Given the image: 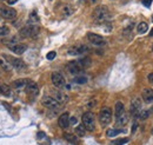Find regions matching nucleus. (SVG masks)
Listing matches in <instances>:
<instances>
[{
  "instance_id": "1",
  "label": "nucleus",
  "mask_w": 153,
  "mask_h": 145,
  "mask_svg": "<svg viewBox=\"0 0 153 145\" xmlns=\"http://www.w3.org/2000/svg\"><path fill=\"white\" fill-rule=\"evenodd\" d=\"M110 18V11L105 6H98L93 11V19L96 23H105Z\"/></svg>"
},
{
  "instance_id": "2",
  "label": "nucleus",
  "mask_w": 153,
  "mask_h": 145,
  "mask_svg": "<svg viewBox=\"0 0 153 145\" xmlns=\"http://www.w3.org/2000/svg\"><path fill=\"white\" fill-rule=\"evenodd\" d=\"M83 125L84 127L87 130V131H93L94 127H96V118H94V114L90 111L85 112L83 114Z\"/></svg>"
},
{
  "instance_id": "3",
  "label": "nucleus",
  "mask_w": 153,
  "mask_h": 145,
  "mask_svg": "<svg viewBox=\"0 0 153 145\" xmlns=\"http://www.w3.org/2000/svg\"><path fill=\"white\" fill-rule=\"evenodd\" d=\"M38 33H39V27L34 24H28L20 30V36L24 38H33L37 37Z\"/></svg>"
},
{
  "instance_id": "4",
  "label": "nucleus",
  "mask_w": 153,
  "mask_h": 145,
  "mask_svg": "<svg viewBox=\"0 0 153 145\" xmlns=\"http://www.w3.org/2000/svg\"><path fill=\"white\" fill-rule=\"evenodd\" d=\"M99 120H100V124L103 126H106L111 123L112 120V111L110 107H103L100 113H99Z\"/></svg>"
},
{
  "instance_id": "5",
  "label": "nucleus",
  "mask_w": 153,
  "mask_h": 145,
  "mask_svg": "<svg viewBox=\"0 0 153 145\" xmlns=\"http://www.w3.org/2000/svg\"><path fill=\"white\" fill-rule=\"evenodd\" d=\"M0 16H1L4 19L12 20L17 17V11L12 7H8V6H1L0 7Z\"/></svg>"
},
{
  "instance_id": "6",
  "label": "nucleus",
  "mask_w": 153,
  "mask_h": 145,
  "mask_svg": "<svg viewBox=\"0 0 153 145\" xmlns=\"http://www.w3.org/2000/svg\"><path fill=\"white\" fill-rule=\"evenodd\" d=\"M87 39H89V41H90L91 44H93V45H96V46H104V45L106 44L105 39H104L101 36L96 34V33H92V32L87 33Z\"/></svg>"
},
{
  "instance_id": "7",
  "label": "nucleus",
  "mask_w": 153,
  "mask_h": 145,
  "mask_svg": "<svg viewBox=\"0 0 153 145\" xmlns=\"http://www.w3.org/2000/svg\"><path fill=\"white\" fill-rule=\"evenodd\" d=\"M51 80H52V84L55 87H62V86H65V78H64V76L61 73H59V72H54V73H52Z\"/></svg>"
},
{
  "instance_id": "8",
  "label": "nucleus",
  "mask_w": 153,
  "mask_h": 145,
  "mask_svg": "<svg viewBox=\"0 0 153 145\" xmlns=\"http://www.w3.org/2000/svg\"><path fill=\"white\" fill-rule=\"evenodd\" d=\"M41 103H42L44 106H46V107H48V109H54V110H58L59 106H60V104H59L53 97H50V96L44 97L42 100H41Z\"/></svg>"
},
{
  "instance_id": "9",
  "label": "nucleus",
  "mask_w": 153,
  "mask_h": 145,
  "mask_svg": "<svg viewBox=\"0 0 153 145\" xmlns=\"http://www.w3.org/2000/svg\"><path fill=\"white\" fill-rule=\"evenodd\" d=\"M141 111V100L139 98H134L131 102V106H130V113L132 116H138L139 112Z\"/></svg>"
},
{
  "instance_id": "10",
  "label": "nucleus",
  "mask_w": 153,
  "mask_h": 145,
  "mask_svg": "<svg viewBox=\"0 0 153 145\" xmlns=\"http://www.w3.org/2000/svg\"><path fill=\"white\" fill-rule=\"evenodd\" d=\"M87 51H89V47L85 45H75L68 50V54L69 55H80Z\"/></svg>"
},
{
  "instance_id": "11",
  "label": "nucleus",
  "mask_w": 153,
  "mask_h": 145,
  "mask_svg": "<svg viewBox=\"0 0 153 145\" xmlns=\"http://www.w3.org/2000/svg\"><path fill=\"white\" fill-rule=\"evenodd\" d=\"M67 70L71 75H79L80 72L83 71V68L80 67L78 60H74V61H71L67 64Z\"/></svg>"
},
{
  "instance_id": "12",
  "label": "nucleus",
  "mask_w": 153,
  "mask_h": 145,
  "mask_svg": "<svg viewBox=\"0 0 153 145\" xmlns=\"http://www.w3.org/2000/svg\"><path fill=\"white\" fill-rule=\"evenodd\" d=\"M4 58L7 59V60H10V61H7V63H8L11 66H13V67H16V68H18V70H21V68L25 67V64H24V61H23L21 59L12 58V57H8V55H5Z\"/></svg>"
},
{
  "instance_id": "13",
  "label": "nucleus",
  "mask_w": 153,
  "mask_h": 145,
  "mask_svg": "<svg viewBox=\"0 0 153 145\" xmlns=\"http://www.w3.org/2000/svg\"><path fill=\"white\" fill-rule=\"evenodd\" d=\"M25 89H26V92H27L31 97H35V96L39 93V87H38V85H37L35 83L31 82V80H28L27 86H26Z\"/></svg>"
},
{
  "instance_id": "14",
  "label": "nucleus",
  "mask_w": 153,
  "mask_h": 145,
  "mask_svg": "<svg viewBox=\"0 0 153 145\" xmlns=\"http://www.w3.org/2000/svg\"><path fill=\"white\" fill-rule=\"evenodd\" d=\"M58 124H59V126H60L61 129H67V127H68V125H69V116H68L67 112L62 113V114L59 117Z\"/></svg>"
},
{
  "instance_id": "15",
  "label": "nucleus",
  "mask_w": 153,
  "mask_h": 145,
  "mask_svg": "<svg viewBox=\"0 0 153 145\" xmlns=\"http://www.w3.org/2000/svg\"><path fill=\"white\" fill-rule=\"evenodd\" d=\"M52 97L60 104V103H65V102H67V99H68V97L65 95V93H62V92H60V91H53L52 92Z\"/></svg>"
},
{
  "instance_id": "16",
  "label": "nucleus",
  "mask_w": 153,
  "mask_h": 145,
  "mask_svg": "<svg viewBox=\"0 0 153 145\" xmlns=\"http://www.w3.org/2000/svg\"><path fill=\"white\" fill-rule=\"evenodd\" d=\"M10 48H11L12 52H14L17 54H23L27 50V46L24 45V44H14V45L10 46Z\"/></svg>"
},
{
  "instance_id": "17",
  "label": "nucleus",
  "mask_w": 153,
  "mask_h": 145,
  "mask_svg": "<svg viewBox=\"0 0 153 145\" xmlns=\"http://www.w3.org/2000/svg\"><path fill=\"white\" fill-rule=\"evenodd\" d=\"M142 99L146 103H153V90L152 89H145L142 91Z\"/></svg>"
},
{
  "instance_id": "18",
  "label": "nucleus",
  "mask_w": 153,
  "mask_h": 145,
  "mask_svg": "<svg viewBox=\"0 0 153 145\" xmlns=\"http://www.w3.org/2000/svg\"><path fill=\"white\" fill-rule=\"evenodd\" d=\"M114 113H115V119L119 118L120 116H123L125 113V109H124V104L121 102H118L114 106Z\"/></svg>"
},
{
  "instance_id": "19",
  "label": "nucleus",
  "mask_w": 153,
  "mask_h": 145,
  "mask_svg": "<svg viewBox=\"0 0 153 145\" xmlns=\"http://www.w3.org/2000/svg\"><path fill=\"white\" fill-rule=\"evenodd\" d=\"M78 63H79L80 67H81L83 70H85V68H87V67L91 65V59H90L89 57H85V58H81L80 60H78Z\"/></svg>"
},
{
  "instance_id": "20",
  "label": "nucleus",
  "mask_w": 153,
  "mask_h": 145,
  "mask_svg": "<svg viewBox=\"0 0 153 145\" xmlns=\"http://www.w3.org/2000/svg\"><path fill=\"white\" fill-rule=\"evenodd\" d=\"M27 83H28V79H18L14 82V87L16 89H24L27 86Z\"/></svg>"
},
{
  "instance_id": "21",
  "label": "nucleus",
  "mask_w": 153,
  "mask_h": 145,
  "mask_svg": "<svg viewBox=\"0 0 153 145\" xmlns=\"http://www.w3.org/2000/svg\"><path fill=\"white\" fill-rule=\"evenodd\" d=\"M147 30H148V25H147V23H145V21L138 24V26H137V31H138V33H140V34L146 33Z\"/></svg>"
},
{
  "instance_id": "22",
  "label": "nucleus",
  "mask_w": 153,
  "mask_h": 145,
  "mask_svg": "<svg viewBox=\"0 0 153 145\" xmlns=\"http://www.w3.org/2000/svg\"><path fill=\"white\" fill-rule=\"evenodd\" d=\"M115 120H117V125H119V126L121 125V126H123V125H125V124L128 122V117H127V114H126V113H124L123 116H120V117H119V118H117Z\"/></svg>"
},
{
  "instance_id": "23",
  "label": "nucleus",
  "mask_w": 153,
  "mask_h": 145,
  "mask_svg": "<svg viewBox=\"0 0 153 145\" xmlns=\"http://www.w3.org/2000/svg\"><path fill=\"white\" fill-rule=\"evenodd\" d=\"M64 137H65V139L66 140H68L69 143H72V144H76L78 143V138H76L74 134H71V133H65L64 134Z\"/></svg>"
},
{
  "instance_id": "24",
  "label": "nucleus",
  "mask_w": 153,
  "mask_h": 145,
  "mask_svg": "<svg viewBox=\"0 0 153 145\" xmlns=\"http://www.w3.org/2000/svg\"><path fill=\"white\" fill-rule=\"evenodd\" d=\"M38 23H39V17H38L37 12H35V11H34V12H31V14H30V24L37 25Z\"/></svg>"
},
{
  "instance_id": "25",
  "label": "nucleus",
  "mask_w": 153,
  "mask_h": 145,
  "mask_svg": "<svg viewBox=\"0 0 153 145\" xmlns=\"http://www.w3.org/2000/svg\"><path fill=\"white\" fill-rule=\"evenodd\" d=\"M75 133L78 134L79 137H84L86 133V129L84 127V125H78L75 127Z\"/></svg>"
},
{
  "instance_id": "26",
  "label": "nucleus",
  "mask_w": 153,
  "mask_h": 145,
  "mask_svg": "<svg viewBox=\"0 0 153 145\" xmlns=\"http://www.w3.org/2000/svg\"><path fill=\"white\" fill-rule=\"evenodd\" d=\"M128 138H119V139H115V140H112L111 141V145H124L126 143H128Z\"/></svg>"
},
{
  "instance_id": "27",
  "label": "nucleus",
  "mask_w": 153,
  "mask_h": 145,
  "mask_svg": "<svg viewBox=\"0 0 153 145\" xmlns=\"http://www.w3.org/2000/svg\"><path fill=\"white\" fill-rule=\"evenodd\" d=\"M0 93L5 96H11V89L7 85H0Z\"/></svg>"
},
{
  "instance_id": "28",
  "label": "nucleus",
  "mask_w": 153,
  "mask_h": 145,
  "mask_svg": "<svg viewBox=\"0 0 153 145\" xmlns=\"http://www.w3.org/2000/svg\"><path fill=\"white\" fill-rule=\"evenodd\" d=\"M121 132H123V130H120V129H111L106 132V134H107V137H115L117 134H119Z\"/></svg>"
},
{
  "instance_id": "29",
  "label": "nucleus",
  "mask_w": 153,
  "mask_h": 145,
  "mask_svg": "<svg viewBox=\"0 0 153 145\" xmlns=\"http://www.w3.org/2000/svg\"><path fill=\"white\" fill-rule=\"evenodd\" d=\"M73 82H74L75 84H86V83H87V78L84 77V76H81V77H75V78L73 79Z\"/></svg>"
},
{
  "instance_id": "30",
  "label": "nucleus",
  "mask_w": 153,
  "mask_h": 145,
  "mask_svg": "<svg viewBox=\"0 0 153 145\" xmlns=\"http://www.w3.org/2000/svg\"><path fill=\"white\" fill-rule=\"evenodd\" d=\"M148 116H149V111H147V110H141V111L139 112V114H138V117H139L141 120H145L146 118H148Z\"/></svg>"
},
{
  "instance_id": "31",
  "label": "nucleus",
  "mask_w": 153,
  "mask_h": 145,
  "mask_svg": "<svg viewBox=\"0 0 153 145\" xmlns=\"http://www.w3.org/2000/svg\"><path fill=\"white\" fill-rule=\"evenodd\" d=\"M0 66H1L5 71H10V70H11V67H12V66H11L7 61H5V60H3V59H0Z\"/></svg>"
},
{
  "instance_id": "32",
  "label": "nucleus",
  "mask_w": 153,
  "mask_h": 145,
  "mask_svg": "<svg viewBox=\"0 0 153 145\" xmlns=\"http://www.w3.org/2000/svg\"><path fill=\"white\" fill-rule=\"evenodd\" d=\"M8 33H10V30L7 27H5V26L0 27V37H6V36H8Z\"/></svg>"
},
{
  "instance_id": "33",
  "label": "nucleus",
  "mask_w": 153,
  "mask_h": 145,
  "mask_svg": "<svg viewBox=\"0 0 153 145\" xmlns=\"http://www.w3.org/2000/svg\"><path fill=\"white\" fill-rule=\"evenodd\" d=\"M62 13H64V16H66V17L71 16V14H72V10H71V7H69V6H65L64 10H62Z\"/></svg>"
},
{
  "instance_id": "34",
  "label": "nucleus",
  "mask_w": 153,
  "mask_h": 145,
  "mask_svg": "<svg viewBox=\"0 0 153 145\" xmlns=\"http://www.w3.org/2000/svg\"><path fill=\"white\" fill-rule=\"evenodd\" d=\"M55 55H57V53H55L54 51H52V52H50V53H47V55H46V58H47L48 60H53V59L55 58Z\"/></svg>"
},
{
  "instance_id": "35",
  "label": "nucleus",
  "mask_w": 153,
  "mask_h": 145,
  "mask_svg": "<svg viewBox=\"0 0 153 145\" xmlns=\"http://www.w3.org/2000/svg\"><path fill=\"white\" fill-rule=\"evenodd\" d=\"M141 1H142V4H144V5L146 6V7H149L153 0H141Z\"/></svg>"
},
{
  "instance_id": "36",
  "label": "nucleus",
  "mask_w": 153,
  "mask_h": 145,
  "mask_svg": "<svg viewBox=\"0 0 153 145\" xmlns=\"http://www.w3.org/2000/svg\"><path fill=\"white\" fill-rule=\"evenodd\" d=\"M147 79H148V82H149L151 84H153V73H149V75L147 76Z\"/></svg>"
},
{
  "instance_id": "37",
  "label": "nucleus",
  "mask_w": 153,
  "mask_h": 145,
  "mask_svg": "<svg viewBox=\"0 0 153 145\" xmlns=\"http://www.w3.org/2000/svg\"><path fill=\"white\" fill-rule=\"evenodd\" d=\"M69 124H72V125H74V124H76V118H74V117H72V118H69Z\"/></svg>"
},
{
  "instance_id": "38",
  "label": "nucleus",
  "mask_w": 153,
  "mask_h": 145,
  "mask_svg": "<svg viewBox=\"0 0 153 145\" xmlns=\"http://www.w3.org/2000/svg\"><path fill=\"white\" fill-rule=\"evenodd\" d=\"M137 127H138V124H137V123H134V124H133V127H132V133H134V132H135Z\"/></svg>"
},
{
  "instance_id": "39",
  "label": "nucleus",
  "mask_w": 153,
  "mask_h": 145,
  "mask_svg": "<svg viewBox=\"0 0 153 145\" xmlns=\"http://www.w3.org/2000/svg\"><path fill=\"white\" fill-rule=\"evenodd\" d=\"M18 1V0H7V3L10 4V5H13V4H16Z\"/></svg>"
},
{
  "instance_id": "40",
  "label": "nucleus",
  "mask_w": 153,
  "mask_h": 145,
  "mask_svg": "<svg viewBox=\"0 0 153 145\" xmlns=\"http://www.w3.org/2000/svg\"><path fill=\"white\" fill-rule=\"evenodd\" d=\"M149 36H151V37H153V28L151 30V32H149Z\"/></svg>"
},
{
  "instance_id": "41",
  "label": "nucleus",
  "mask_w": 153,
  "mask_h": 145,
  "mask_svg": "<svg viewBox=\"0 0 153 145\" xmlns=\"http://www.w3.org/2000/svg\"><path fill=\"white\" fill-rule=\"evenodd\" d=\"M151 111H152V112H153V106H152V110H151Z\"/></svg>"
},
{
  "instance_id": "42",
  "label": "nucleus",
  "mask_w": 153,
  "mask_h": 145,
  "mask_svg": "<svg viewBox=\"0 0 153 145\" xmlns=\"http://www.w3.org/2000/svg\"><path fill=\"white\" fill-rule=\"evenodd\" d=\"M152 23H153V16H152Z\"/></svg>"
},
{
  "instance_id": "43",
  "label": "nucleus",
  "mask_w": 153,
  "mask_h": 145,
  "mask_svg": "<svg viewBox=\"0 0 153 145\" xmlns=\"http://www.w3.org/2000/svg\"><path fill=\"white\" fill-rule=\"evenodd\" d=\"M92 1H96V0H92Z\"/></svg>"
}]
</instances>
